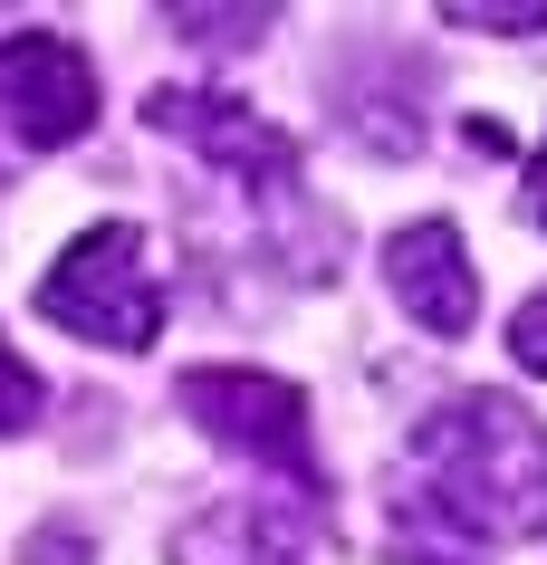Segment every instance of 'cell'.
Returning <instances> with one entry per match:
<instances>
[{"instance_id":"cell-13","label":"cell","mask_w":547,"mask_h":565,"mask_svg":"<svg viewBox=\"0 0 547 565\" xmlns=\"http://www.w3.org/2000/svg\"><path fill=\"white\" fill-rule=\"evenodd\" d=\"M395 565H471V556H442V546H423V536H403V546H395Z\"/></svg>"},{"instance_id":"cell-5","label":"cell","mask_w":547,"mask_h":565,"mask_svg":"<svg viewBox=\"0 0 547 565\" xmlns=\"http://www.w3.org/2000/svg\"><path fill=\"white\" fill-rule=\"evenodd\" d=\"M0 125L30 153H67L96 125V58L67 30H10L0 39Z\"/></svg>"},{"instance_id":"cell-6","label":"cell","mask_w":547,"mask_h":565,"mask_svg":"<svg viewBox=\"0 0 547 565\" xmlns=\"http://www.w3.org/2000/svg\"><path fill=\"white\" fill-rule=\"evenodd\" d=\"M327 96H336V125H346L365 153H423L432 67L413 58V49H395V39H356V49L327 67Z\"/></svg>"},{"instance_id":"cell-7","label":"cell","mask_w":547,"mask_h":565,"mask_svg":"<svg viewBox=\"0 0 547 565\" xmlns=\"http://www.w3.org/2000/svg\"><path fill=\"white\" fill-rule=\"evenodd\" d=\"M307 527H317V508L250 489V499L192 508L164 556H173V565H307Z\"/></svg>"},{"instance_id":"cell-12","label":"cell","mask_w":547,"mask_h":565,"mask_svg":"<svg viewBox=\"0 0 547 565\" xmlns=\"http://www.w3.org/2000/svg\"><path fill=\"white\" fill-rule=\"evenodd\" d=\"M509 364H518V374H547V288L509 317Z\"/></svg>"},{"instance_id":"cell-10","label":"cell","mask_w":547,"mask_h":565,"mask_svg":"<svg viewBox=\"0 0 547 565\" xmlns=\"http://www.w3.org/2000/svg\"><path fill=\"white\" fill-rule=\"evenodd\" d=\"M173 30H202V49H260L278 30V10H164Z\"/></svg>"},{"instance_id":"cell-2","label":"cell","mask_w":547,"mask_h":565,"mask_svg":"<svg viewBox=\"0 0 547 565\" xmlns=\"http://www.w3.org/2000/svg\"><path fill=\"white\" fill-rule=\"evenodd\" d=\"M145 116H154V135H173L182 153H202L212 173H231V192L250 202V221H260V239L278 249L288 278H327L346 259V221L307 202L298 135H278L260 106H241L221 87H154Z\"/></svg>"},{"instance_id":"cell-9","label":"cell","mask_w":547,"mask_h":565,"mask_svg":"<svg viewBox=\"0 0 547 565\" xmlns=\"http://www.w3.org/2000/svg\"><path fill=\"white\" fill-rule=\"evenodd\" d=\"M39 413H49V384H39V364L20 355V345L0 335V441H20Z\"/></svg>"},{"instance_id":"cell-4","label":"cell","mask_w":547,"mask_h":565,"mask_svg":"<svg viewBox=\"0 0 547 565\" xmlns=\"http://www.w3.org/2000/svg\"><path fill=\"white\" fill-rule=\"evenodd\" d=\"M164 268H154V239L135 221H96L59 249V268L39 278V317L67 335H87L106 355H145L164 335Z\"/></svg>"},{"instance_id":"cell-8","label":"cell","mask_w":547,"mask_h":565,"mask_svg":"<svg viewBox=\"0 0 547 565\" xmlns=\"http://www.w3.org/2000/svg\"><path fill=\"white\" fill-rule=\"evenodd\" d=\"M385 288L423 335H471V317H481V278H471V249L452 221H413L385 239Z\"/></svg>"},{"instance_id":"cell-14","label":"cell","mask_w":547,"mask_h":565,"mask_svg":"<svg viewBox=\"0 0 547 565\" xmlns=\"http://www.w3.org/2000/svg\"><path fill=\"white\" fill-rule=\"evenodd\" d=\"M528 221L547 231V145H538V163H528Z\"/></svg>"},{"instance_id":"cell-11","label":"cell","mask_w":547,"mask_h":565,"mask_svg":"<svg viewBox=\"0 0 547 565\" xmlns=\"http://www.w3.org/2000/svg\"><path fill=\"white\" fill-rule=\"evenodd\" d=\"M442 20H452V30H509V39H538V30H547V0H499V10H490V0H452Z\"/></svg>"},{"instance_id":"cell-3","label":"cell","mask_w":547,"mask_h":565,"mask_svg":"<svg viewBox=\"0 0 547 565\" xmlns=\"http://www.w3.org/2000/svg\"><path fill=\"white\" fill-rule=\"evenodd\" d=\"M182 422H202V441L250 460L260 479H278L298 508L327 518V460H317V422H307V393L288 374H260V364H192L173 384Z\"/></svg>"},{"instance_id":"cell-1","label":"cell","mask_w":547,"mask_h":565,"mask_svg":"<svg viewBox=\"0 0 547 565\" xmlns=\"http://www.w3.org/2000/svg\"><path fill=\"white\" fill-rule=\"evenodd\" d=\"M413 499L403 527H442L461 546H528L547 536V422L509 393H442L413 422Z\"/></svg>"}]
</instances>
